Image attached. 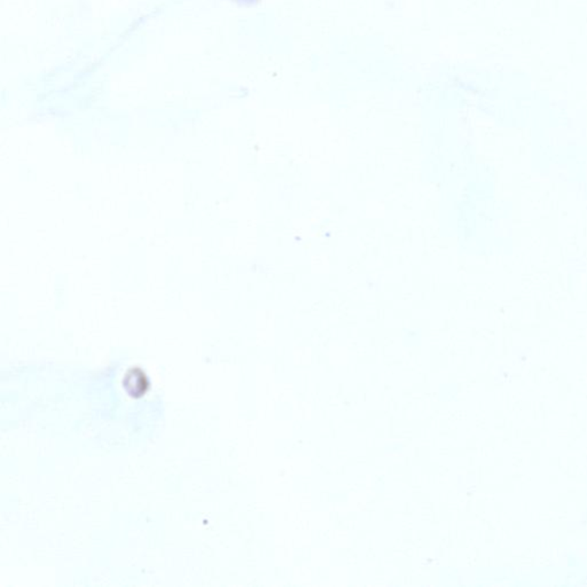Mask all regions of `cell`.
Masks as SVG:
<instances>
[{
  "mask_svg": "<svg viewBox=\"0 0 587 587\" xmlns=\"http://www.w3.org/2000/svg\"><path fill=\"white\" fill-rule=\"evenodd\" d=\"M123 385L125 388L126 393L130 396L138 398V397L147 394L151 383L148 380L147 374L140 367L135 366L126 372L125 376H124Z\"/></svg>",
  "mask_w": 587,
  "mask_h": 587,
  "instance_id": "6da1fadb",
  "label": "cell"
},
{
  "mask_svg": "<svg viewBox=\"0 0 587 587\" xmlns=\"http://www.w3.org/2000/svg\"><path fill=\"white\" fill-rule=\"evenodd\" d=\"M231 1L239 7H252L257 5L261 0H231Z\"/></svg>",
  "mask_w": 587,
  "mask_h": 587,
  "instance_id": "7a4b0ae2",
  "label": "cell"
}]
</instances>
